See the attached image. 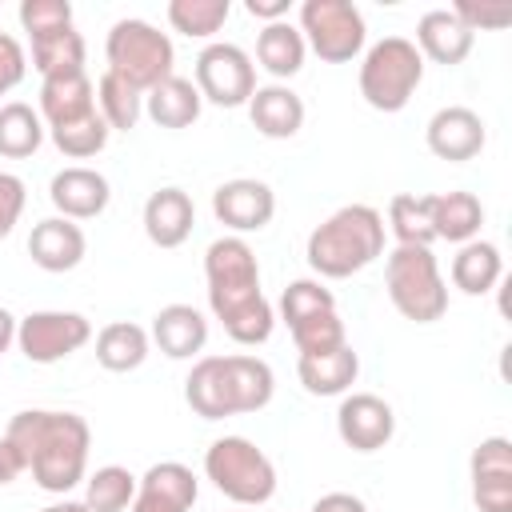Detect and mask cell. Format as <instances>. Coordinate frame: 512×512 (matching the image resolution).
<instances>
[{"label": "cell", "instance_id": "cell-8", "mask_svg": "<svg viewBox=\"0 0 512 512\" xmlns=\"http://www.w3.org/2000/svg\"><path fill=\"white\" fill-rule=\"evenodd\" d=\"M300 36L324 64H348L364 52V12L352 0H304Z\"/></svg>", "mask_w": 512, "mask_h": 512}, {"label": "cell", "instance_id": "cell-36", "mask_svg": "<svg viewBox=\"0 0 512 512\" xmlns=\"http://www.w3.org/2000/svg\"><path fill=\"white\" fill-rule=\"evenodd\" d=\"M232 4L228 0H172L168 4V24L184 36H196V40H208L224 28Z\"/></svg>", "mask_w": 512, "mask_h": 512}, {"label": "cell", "instance_id": "cell-23", "mask_svg": "<svg viewBox=\"0 0 512 512\" xmlns=\"http://www.w3.org/2000/svg\"><path fill=\"white\" fill-rule=\"evenodd\" d=\"M184 400L196 416L204 420H224V416H236V404H232V384H228V372H224V356H200L184 380Z\"/></svg>", "mask_w": 512, "mask_h": 512}, {"label": "cell", "instance_id": "cell-28", "mask_svg": "<svg viewBox=\"0 0 512 512\" xmlns=\"http://www.w3.org/2000/svg\"><path fill=\"white\" fill-rule=\"evenodd\" d=\"M484 224V204L476 192H436L432 200V232L436 240H448V244H468L476 240Z\"/></svg>", "mask_w": 512, "mask_h": 512}, {"label": "cell", "instance_id": "cell-14", "mask_svg": "<svg viewBox=\"0 0 512 512\" xmlns=\"http://www.w3.org/2000/svg\"><path fill=\"white\" fill-rule=\"evenodd\" d=\"M424 140H428V152L448 160V164H464L472 156H480L488 132H484V120L480 112L464 108V104H448L440 112H432L428 128H424Z\"/></svg>", "mask_w": 512, "mask_h": 512}, {"label": "cell", "instance_id": "cell-2", "mask_svg": "<svg viewBox=\"0 0 512 512\" xmlns=\"http://www.w3.org/2000/svg\"><path fill=\"white\" fill-rule=\"evenodd\" d=\"M20 456L24 472L44 492H72L88 476V448H92V428L76 412H52V408H24L8 420L4 432Z\"/></svg>", "mask_w": 512, "mask_h": 512}, {"label": "cell", "instance_id": "cell-26", "mask_svg": "<svg viewBox=\"0 0 512 512\" xmlns=\"http://www.w3.org/2000/svg\"><path fill=\"white\" fill-rule=\"evenodd\" d=\"M224 372H228V384H232L236 416H244V412H260V408L272 404L276 376H272L268 360L248 356V352H232V356H224Z\"/></svg>", "mask_w": 512, "mask_h": 512}, {"label": "cell", "instance_id": "cell-27", "mask_svg": "<svg viewBox=\"0 0 512 512\" xmlns=\"http://www.w3.org/2000/svg\"><path fill=\"white\" fill-rule=\"evenodd\" d=\"M504 280V256L492 240H468L452 256V284L464 296H484Z\"/></svg>", "mask_w": 512, "mask_h": 512}, {"label": "cell", "instance_id": "cell-33", "mask_svg": "<svg viewBox=\"0 0 512 512\" xmlns=\"http://www.w3.org/2000/svg\"><path fill=\"white\" fill-rule=\"evenodd\" d=\"M32 68L44 76H60V72H80L84 68V36L72 28L60 32H44L32 36Z\"/></svg>", "mask_w": 512, "mask_h": 512}, {"label": "cell", "instance_id": "cell-41", "mask_svg": "<svg viewBox=\"0 0 512 512\" xmlns=\"http://www.w3.org/2000/svg\"><path fill=\"white\" fill-rule=\"evenodd\" d=\"M452 16L476 36L480 28H504L512 20V4H472V0H456Z\"/></svg>", "mask_w": 512, "mask_h": 512}, {"label": "cell", "instance_id": "cell-46", "mask_svg": "<svg viewBox=\"0 0 512 512\" xmlns=\"http://www.w3.org/2000/svg\"><path fill=\"white\" fill-rule=\"evenodd\" d=\"M244 8H248V16L264 20V24H276V20H288L292 0H244Z\"/></svg>", "mask_w": 512, "mask_h": 512}, {"label": "cell", "instance_id": "cell-48", "mask_svg": "<svg viewBox=\"0 0 512 512\" xmlns=\"http://www.w3.org/2000/svg\"><path fill=\"white\" fill-rule=\"evenodd\" d=\"M40 512H88V504L84 500H60V504H48Z\"/></svg>", "mask_w": 512, "mask_h": 512}, {"label": "cell", "instance_id": "cell-44", "mask_svg": "<svg viewBox=\"0 0 512 512\" xmlns=\"http://www.w3.org/2000/svg\"><path fill=\"white\" fill-rule=\"evenodd\" d=\"M20 472H24V456H20V448H16L8 436H0V488L12 484Z\"/></svg>", "mask_w": 512, "mask_h": 512}, {"label": "cell", "instance_id": "cell-15", "mask_svg": "<svg viewBox=\"0 0 512 512\" xmlns=\"http://www.w3.org/2000/svg\"><path fill=\"white\" fill-rule=\"evenodd\" d=\"M200 496V484L188 464L180 460H160L136 480L132 512H192Z\"/></svg>", "mask_w": 512, "mask_h": 512}, {"label": "cell", "instance_id": "cell-17", "mask_svg": "<svg viewBox=\"0 0 512 512\" xmlns=\"http://www.w3.org/2000/svg\"><path fill=\"white\" fill-rule=\"evenodd\" d=\"M88 252V240H84V228L76 220H64V216H44L32 224V236H28V256L36 268L44 272H72Z\"/></svg>", "mask_w": 512, "mask_h": 512}, {"label": "cell", "instance_id": "cell-40", "mask_svg": "<svg viewBox=\"0 0 512 512\" xmlns=\"http://www.w3.org/2000/svg\"><path fill=\"white\" fill-rule=\"evenodd\" d=\"M20 28L32 36H44V32H60V28H72V4L68 0H24L20 4Z\"/></svg>", "mask_w": 512, "mask_h": 512}, {"label": "cell", "instance_id": "cell-24", "mask_svg": "<svg viewBox=\"0 0 512 512\" xmlns=\"http://www.w3.org/2000/svg\"><path fill=\"white\" fill-rule=\"evenodd\" d=\"M296 376H300L304 392H312V396H344L360 376V356L352 352V344H340V348L316 352V356H300Z\"/></svg>", "mask_w": 512, "mask_h": 512}, {"label": "cell", "instance_id": "cell-16", "mask_svg": "<svg viewBox=\"0 0 512 512\" xmlns=\"http://www.w3.org/2000/svg\"><path fill=\"white\" fill-rule=\"evenodd\" d=\"M48 200L56 208V216L64 220H92L108 208L112 200V184L104 172L96 168H84V164H72V168H60L48 184Z\"/></svg>", "mask_w": 512, "mask_h": 512}, {"label": "cell", "instance_id": "cell-35", "mask_svg": "<svg viewBox=\"0 0 512 512\" xmlns=\"http://www.w3.org/2000/svg\"><path fill=\"white\" fill-rule=\"evenodd\" d=\"M84 480H88V488H84L88 512H124L136 496V476L120 464H104Z\"/></svg>", "mask_w": 512, "mask_h": 512}, {"label": "cell", "instance_id": "cell-9", "mask_svg": "<svg viewBox=\"0 0 512 512\" xmlns=\"http://www.w3.org/2000/svg\"><path fill=\"white\" fill-rule=\"evenodd\" d=\"M196 92L216 108H240L256 92V64L240 44L212 40L196 56Z\"/></svg>", "mask_w": 512, "mask_h": 512}, {"label": "cell", "instance_id": "cell-11", "mask_svg": "<svg viewBox=\"0 0 512 512\" xmlns=\"http://www.w3.org/2000/svg\"><path fill=\"white\" fill-rule=\"evenodd\" d=\"M336 432L352 452H380L396 436V412L376 392H348L336 408Z\"/></svg>", "mask_w": 512, "mask_h": 512}, {"label": "cell", "instance_id": "cell-37", "mask_svg": "<svg viewBox=\"0 0 512 512\" xmlns=\"http://www.w3.org/2000/svg\"><path fill=\"white\" fill-rule=\"evenodd\" d=\"M48 136H52V144H56L64 156H72V160H88V156L104 152L112 128L104 124V116H100V108H96V112H88V116H80V120H72V124L48 128Z\"/></svg>", "mask_w": 512, "mask_h": 512}, {"label": "cell", "instance_id": "cell-7", "mask_svg": "<svg viewBox=\"0 0 512 512\" xmlns=\"http://www.w3.org/2000/svg\"><path fill=\"white\" fill-rule=\"evenodd\" d=\"M204 476L244 508H260L276 496V468L248 436H220L204 452Z\"/></svg>", "mask_w": 512, "mask_h": 512}, {"label": "cell", "instance_id": "cell-30", "mask_svg": "<svg viewBox=\"0 0 512 512\" xmlns=\"http://www.w3.org/2000/svg\"><path fill=\"white\" fill-rule=\"evenodd\" d=\"M148 332L132 320H112L96 332V364L108 372H136L148 360Z\"/></svg>", "mask_w": 512, "mask_h": 512}, {"label": "cell", "instance_id": "cell-29", "mask_svg": "<svg viewBox=\"0 0 512 512\" xmlns=\"http://www.w3.org/2000/svg\"><path fill=\"white\" fill-rule=\"evenodd\" d=\"M304 52H308V44L292 20L264 24L256 36V60H260V68H268L276 76V84L304 68Z\"/></svg>", "mask_w": 512, "mask_h": 512}, {"label": "cell", "instance_id": "cell-18", "mask_svg": "<svg viewBox=\"0 0 512 512\" xmlns=\"http://www.w3.org/2000/svg\"><path fill=\"white\" fill-rule=\"evenodd\" d=\"M148 340L168 356V360H192L208 344V320L192 304H164L152 316Z\"/></svg>", "mask_w": 512, "mask_h": 512}, {"label": "cell", "instance_id": "cell-25", "mask_svg": "<svg viewBox=\"0 0 512 512\" xmlns=\"http://www.w3.org/2000/svg\"><path fill=\"white\" fill-rule=\"evenodd\" d=\"M200 108H204V100H200L196 84L184 80V76H176V72L168 80H160L156 88L144 92V112L160 128H188V124L200 120Z\"/></svg>", "mask_w": 512, "mask_h": 512}, {"label": "cell", "instance_id": "cell-31", "mask_svg": "<svg viewBox=\"0 0 512 512\" xmlns=\"http://www.w3.org/2000/svg\"><path fill=\"white\" fill-rule=\"evenodd\" d=\"M44 132L48 128L32 104H24V100L0 104V156H8V160L32 156L44 144Z\"/></svg>", "mask_w": 512, "mask_h": 512}, {"label": "cell", "instance_id": "cell-39", "mask_svg": "<svg viewBox=\"0 0 512 512\" xmlns=\"http://www.w3.org/2000/svg\"><path fill=\"white\" fill-rule=\"evenodd\" d=\"M288 332H292V344H296L300 356H316V352H332V348L348 344V332H344V320H340L336 308L320 312V316H308Z\"/></svg>", "mask_w": 512, "mask_h": 512}, {"label": "cell", "instance_id": "cell-47", "mask_svg": "<svg viewBox=\"0 0 512 512\" xmlns=\"http://www.w3.org/2000/svg\"><path fill=\"white\" fill-rule=\"evenodd\" d=\"M16 324H20V320L0 304V352H8V348L16 344Z\"/></svg>", "mask_w": 512, "mask_h": 512}, {"label": "cell", "instance_id": "cell-42", "mask_svg": "<svg viewBox=\"0 0 512 512\" xmlns=\"http://www.w3.org/2000/svg\"><path fill=\"white\" fill-rule=\"evenodd\" d=\"M24 72H28V56H24L20 40L0 32V96H8L24 80Z\"/></svg>", "mask_w": 512, "mask_h": 512}, {"label": "cell", "instance_id": "cell-6", "mask_svg": "<svg viewBox=\"0 0 512 512\" xmlns=\"http://www.w3.org/2000/svg\"><path fill=\"white\" fill-rule=\"evenodd\" d=\"M424 80V56L408 36L376 40L360 60V96L376 112H400Z\"/></svg>", "mask_w": 512, "mask_h": 512}, {"label": "cell", "instance_id": "cell-3", "mask_svg": "<svg viewBox=\"0 0 512 512\" xmlns=\"http://www.w3.org/2000/svg\"><path fill=\"white\" fill-rule=\"evenodd\" d=\"M308 268L324 280H344L384 256V216L372 204H344L308 232Z\"/></svg>", "mask_w": 512, "mask_h": 512}, {"label": "cell", "instance_id": "cell-21", "mask_svg": "<svg viewBox=\"0 0 512 512\" xmlns=\"http://www.w3.org/2000/svg\"><path fill=\"white\" fill-rule=\"evenodd\" d=\"M412 44H416V52L424 60L452 68V64H464L468 60L476 36L452 16V8H428L420 16V24H416V40Z\"/></svg>", "mask_w": 512, "mask_h": 512}, {"label": "cell", "instance_id": "cell-22", "mask_svg": "<svg viewBox=\"0 0 512 512\" xmlns=\"http://www.w3.org/2000/svg\"><path fill=\"white\" fill-rule=\"evenodd\" d=\"M248 120L268 140H292L304 128V100L288 84H256L248 100Z\"/></svg>", "mask_w": 512, "mask_h": 512}, {"label": "cell", "instance_id": "cell-20", "mask_svg": "<svg viewBox=\"0 0 512 512\" xmlns=\"http://www.w3.org/2000/svg\"><path fill=\"white\" fill-rule=\"evenodd\" d=\"M196 204L184 188H156L144 200V236L156 248H180L192 236Z\"/></svg>", "mask_w": 512, "mask_h": 512}, {"label": "cell", "instance_id": "cell-32", "mask_svg": "<svg viewBox=\"0 0 512 512\" xmlns=\"http://www.w3.org/2000/svg\"><path fill=\"white\" fill-rule=\"evenodd\" d=\"M432 200L436 192H396L388 200V228L396 232V244H432Z\"/></svg>", "mask_w": 512, "mask_h": 512}, {"label": "cell", "instance_id": "cell-34", "mask_svg": "<svg viewBox=\"0 0 512 512\" xmlns=\"http://www.w3.org/2000/svg\"><path fill=\"white\" fill-rule=\"evenodd\" d=\"M96 108H100V116H104L108 128L132 132L136 120H140V112H144V96H140L132 84H124L120 76L104 72V76L96 80Z\"/></svg>", "mask_w": 512, "mask_h": 512}, {"label": "cell", "instance_id": "cell-19", "mask_svg": "<svg viewBox=\"0 0 512 512\" xmlns=\"http://www.w3.org/2000/svg\"><path fill=\"white\" fill-rule=\"evenodd\" d=\"M40 120L44 128H60L72 124L88 112H96V84L88 80V72H60V76H44L40 80Z\"/></svg>", "mask_w": 512, "mask_h": 512}, {"label": "cell", "instance_id": "cell-43", "mask_svg": "<svg viewBox=\"0 0 512 512\" xmlns=\"http://www.w3.org/2000/svg\"><path fill=\"white\" fill-rule=\"evenodd\" d=\"M24 200H28L24 180L12 176V172H0V240L16 228V220H20V212H24Z\"/></svg>", "mask_w": 512, "mask_h": 512}, {"label": "cell", "instance_id": "cell-12", "mask_svg": "<svg viewBox=\"0 0 512 512\" xmlns=\"http://www.w3.org/2000/svg\"><path fill=\"white\" fill-rule=\"evenodd\" d=\"M212 212L224 228H232V236L260 232L276 216V192L256 176H236L212 192Z\"/></svg>", "mask_w": 512, "mask_h": 512}, {"label": "cell", "instance_id": "cell-4", "mask_svg": "<svg viewBox=\"0 0 512 512\" xmlns=\"http://www.w3.org/2000/svg\"><path fill=\"white\" fill-rule=\"evenodd\" d=\"M384 288L392 308L412 324H432L448 312V284L432 248L424 244H396L384 260Z\"/></svg>", "mask_w": 512, "mask_h": 512}, {"label": "cell", "instance_id": "cell-13", "mask_svg": "<svg viewBox=\"0 0 512 512\" xmlns=\"http://www.w3.org/2000/svg\"><path fill=\"white\" fill-rule=\"evenodd\" d=\"M472 500L480 512H512V444L488 436L472 448Z\"/></svg>", "mask_w": 512, "mask_h": 512}, {"label": "cell", "instance_id": "cell-45", "mask_svg": "<svg viewBox=\"0 0 512 512\" xmlns=\"http://www.w3.org/2000/svg\"><path fill=\"white\" fill-rule=\"evenodd\" d=\"M308 512H368V508H364V500L352 496V492H328V496H320Z\"/></svg>", "mask_w": 512, "mask_h": 512}, {"label": "cell", "instance_id": "cell-1", "mask_svg": "<svg viewBox=\"0 0 512 512\" xmlns=\"http://www.w3.org/2000/svg\"><path fill=\"white\" fill-rule=\"evenodd\" d=\"M204 276H208V308L224 324V332L252 348L272 336V304L260 292V264L244 236H220L204 252Z\"/></svg>", "mask_w": 512, "mask_h": 512}, {"label": "cell", "instance_id": "cell-5", "mask_svg": "<svg viewBox=\"0 0 512 512\" xmlns=\"http://www.w3.org/2000/svg\"><path fill=\"white\" fill-rule=\"evenodd\" d=\"M104 56H108V72L120 76L124 84H132L140 96L148 88H156L160 80H168L172 64H176V48H172L168 32H160L156 24H148L140 16H124L108 28Z\"/></svg>", "mask_w": 512, "mask_h": 512}, {"label": "cell", "instance_id": "cell-38", "mask_svg": "<svg viewBox=\"0 0 512 512\" xmlns=\"http://www.w3.org/2000/svg\"><path fill=\"white\" fill-rule=\"evenodd\" d=\"M336 308V296L320 284V280H292L284 292H280V316L288 328H296L300 320L308 316H320V312H332Z\"/></svg>", "mask_w": 512, "mask_h": 512}, {"label": "cell", "instance_id": "cell-10", "mask_svg": "<svg viewBox=\"0 0 512 512\" xmlns=\"http://www.w3.org/2000/svg\"><path fill=\"white\" fill-rule=\"evenodd\" d=\"M92 340V324L80 312H64V308H44V312H28L16 324V344L32 364H56L72 352H80Z\"/></svg>", "mask_w": 512, "mask_h": 512}]
</instances>
